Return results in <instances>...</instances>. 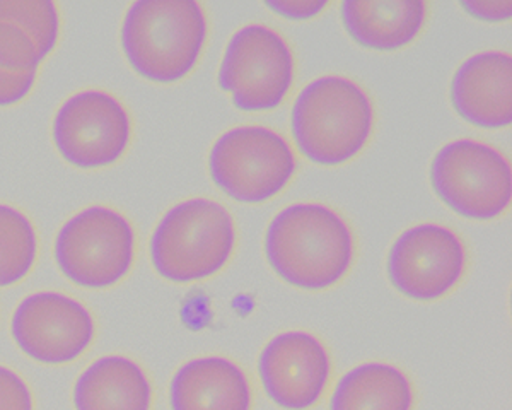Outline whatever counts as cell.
Here are the masks:
<instances>
[{
  "label": "cell",
  "instance_id": "6da1fadb",
  "mask_svg": "<svg viewBox=\"0 0 512 410\" xmlns=\"http://www.w3.org/2000/svg\"><path fill=\"white\" fill-rule=\"evenodd\" d=\"M263 248L275 274L303 291L337 286L355 260L349 221L320 202H297L277 212L268 223Z\"/></svg>",
  "mask_w": 512,
  "mask_h": 410
},
{
  "label": "cell",
  "instance_id": "7a4b0ae2",
  "mask_svg": "<svg viewBox=\"0 0 512 410\" xmlns=\"http://www.w3.org/2000/svg\"><path fill=\"white\" fill-rule=\"evenodd\" d=\"M374 123L371 96L349 77H318L292 103L291 134L297 151L320 166H340L357 158L371 141Z\"/></svg>",
  "mask_w": 512,
  "mask_h": 410
},
{
  "label": "cell",
  "instance_id": "7402d4cb",
  "mask_svg": "<svg viewBox=\"0 0 512 410\" xmlns=\"http://www.w3.org/2000/svg\"><path fill=\"white\" fill-rule=\"evenodd\" d=\"M38 74H9L0 71V108L14 106L28 98Z\"/></svg>",
  "mask_w": 512,
  "mask_h": 410
},
{
  "label": "cell",
  "instance_id": "4fadbf2b",
  "mask_svg": "<svg viewBox=\"0 0 512 410\" xmlns=\"http://www.w3.org/2000/svg\"><path fill=\"white\" fill-rule=\"evenodd\" d=\"M451 105L463 120L480 129H506L512 123L511 53H475L454 72Z\"/></svg>",
  "mask_w": 512,
  "mask_h": 410
},
{
  "label": "cell",
  "instance_id": "44dd1931",
  "mask_svg": "<svg viewBox=\"0 0 512 410\" xmlns=\"http://www.w3.org/2000/svg\"><path fill=\"white\" fill-rule=\"evenodd\" d=\"M0 410H35L30 385L14 369L0 364Z\"/></svg>",
  "mask_w": 512,
  "mask_h": 410
},
{
  "label": "cell",
  "instance_id": "5b68a950",
  "mask_svg": "<svg viewBox=\"0 0 512 410\" xmlns=\"http://www.w3.org/2000/svg\"><path fill=\"white\" fill-rule=\"evenodd\" d=\"M297 168L291 142L265 125L229 129L217 137L209 153L212 182L241 204H263L282 194Z\"/></svg>",
  "mask_w": 512,
  "mask_h": 410
},
{
  "label": "cell",
  "instance_id": "8fae6325",
  "mask_svg": "<svg viewBox=\"0 0 512 410\" xmlns=\"http://www.w3.org/2000/svg\"><path fill=\"white\" fill-rule=\"evenodd\" d=\"M11 335L24 356L47 366H62L88 351L96 337V322L76 298L40 291L16 306Z\"/></svg>",
  "mask_w": 512,
  "mask_h": 410
},
{
  "label": "cell",
  "instance_id": "ba28073f",
  "mask_svg": "<svg viewBox=\"0 0 512 410\" xmlns=\"http://www.w3.org/2000/svg\"><path fill=\"white\" fill-rule=\"evenodd\" d=\"M431 183L437 197L466 219L494 221L511 207V163L487 142L444 144L432 159Z\"/></svg>",
  "mask_w": 512,
  "mask_h": 410
},
{
  "label": "cell",
  "instance_id": "9a60e30c",
  "mask_svg": "<svg viewBox=\"0 0 512 410\" xmlns=\"http://www.w3.org/2000/svg\"><path fill=\"white\" fill-rule=\"evenodd\" d=\"M76 410H152L151 378L125 356L99 358L82 371L72 390Z\"/></svg>",
  "mask_w": 512,
  "mask_h": 410
},
{
  "label": "cell",
  "instance_id": "52a82bcc",
  "mask_svg": "<svg viewBox=\"0 0 512 410\" xmlns=\"http://www.w3.org/2000/svg\"><path fill=\"white\" fill-rule=\"evenodd\" d=\"M296 67L291 45L279 31L246 24L227 41L217 82L241 112H272L291 93Z\"/></svg>",
  "mask_w": 512,
  "mask_h": 410
},
{
  "label": "cell",
  "instance_id": "3957f363",
  "mask_svg": "<svg viewBox=\"0 0 512 410\" xmlns=\"http://www.w3.org/2000/svg\"><path fill=\"white\" fill-rule=\"evenodd\" d=\"M209 36L204 7L193 0H140L128 7L120 41L140 77L173 84L192 74Z\"/></svg>",
  "mask_w": 512,
  "mask_h": 410
},
{
  "label": "cell",
  "instance_id": "603a6c76",
  "mask_svg": "<svg viewBox=\"0 0 512 410\" xmlns=\"http://www.w3.org/2000/svg\"><path fill=\"white\" fill-rule=\"evenodd\" d=\"M265 6L277 12L279 16L292 21H308L320 16L328 7L325 0H309V2H284V0H268Z\"/></svg>",
  "mask_w": 512,
  "mask_h": 410
},
{
  "label": "cell",
  "instance_id": "ffe728a7",
  "mask_svg": "<svg viewBox=\"0 0 512 410\" xmlns=\"http://www.w3.org/2000/svg\"><path fill=\"white\" fill-rule=\"evenodd\" d=\"M40 48L28 33L16 24L0 21V71L9 74H38Z\"/></svg>",
  "mask_w": 512,
  "mask_h": 410
},
{
  "label": "cell",
  "instance_id": "5bb4252c",
  "mask_svg": "<svg viewBox=\"0 0 512 410\" xmlns=\"http://www.w3.org/2000/svg\"><path fill=\"white\" fill-rule=\"evenodd\" d=\"M253 402L245 369L222 356L188 361L169 383L171 410H253Z\"/></svg>",
  "mask_w": 512,
  "mask_h": 410
},
{
  "label": "cell",
  "instance_id": "2e32d148",
  "mask_svg": "<svg viewBox=\"0 0 512 410\" xmlns=\"http://www.w3.org/2000/svg\"><path fill=\"white\" fill-rule=\"evenodd\" d=\"M429 7L422 0L357 2L340 6L345 30L361 47L378 52H395L419 38Z\"/></svg>",
  "mask_w": 512,
  "mask_h": 410
},
{
  "label": "cell",
  "instance_id": "cb8c5ba5",
  "mask_svg": "<svg viewBox=\"0 0 512 410\" xmlns=\"http://www.w3.org/2000/svg\"><path fill=\"white\" fill-rule=\"evenodd\" d=\"M461 7L473 18L489 21V23H501L511 19V2H461Z\"/></svg>",
  "mask_w": 512,
  "mask_h": 410
},
{
  "label": "cell",
  "instance_id": "ac0fdd59",
  "mask_svg": "<svg viewBox=\"0 0 512 410\" xmlns=\"http://www.w3.org/2000/svg\"><path fill=\"white\" fill-rule=\"evenodd\" d=\"M38 246L30 217L11 205L0 204V289L18 284L30 274Z\"/></svg>",
  "mask_w": 512,
  "mask_h": 410
},
{
  "label": "cell",
  "instance_id": "e0dca14e",
  "mask_svg": "<svg viewBox=\"0 0 512 410\" xmlns=\"http://www.w3.org/2000/svg\"><path fill=\"white\" fill-rule=\"evenodd\" d=\"M410 376L390 363H362L333 388L330 410H414Z\"/></svg>",
  "mask_w": 512,
  "mask_h": 410
},
{
  "label": "cell",
  "instance_id": "30bf717a",
  "mask_svg": "<svg viewBox=\"0 0 512 410\" xmlns=\"http://www.w3.org/2000/svg\"><path fill=\"white\" fill-rule=\"evenodd\" d=\"M468 269V248L454 229L422 223L398 236L386 260L390 282L407 298L429 303L453 293Z\"/></svg>",
  "mask_w": 512,
  "mask_h": 410
},
{
  "label": "cell",
  "instance_id": "d6986e66",
  "mask_svg": "<svg viewBox=\"0 0 512 410\" xmlns=\"http://www.w3.org/2000/svg\"><path fill=\"white\" fill-rule=\"evenodd\" d=\"M0 21L16 24L24 33H28L40 48L43 59H47L59 43V9L50 0L0 2Z\"/></svg>",
  "mask_w": 512,
  "mask_h": 410
},
{
  "label": "cell",
  "instance_id": "9c48e42d",
  "mask_svg": "<svg viewBox=\"0 0 512 410\" xmlns=\"http://www.w3.org/2000/svg\"><path fill=\"white\" fill-rule=\"evenodd\" d=\"M132 117L122 101L98 89L72 94L52 122L53 144L67 163L81 170L113 166L132 142Z\"/></svg>",
  "mask_w": 512,
  "mask_h": 410
},
{
  "label": "cell",
  "instance_id": "277c9868",
  "mask_svg": "<svg viewBox=\"0 0 512 410\" xmlns=\"http://www.w3.org/2000/svg\"><path fill=\"white\" fill-rule=\"evenodd\" d=\"M238 245L234 217L216 200L195 197L173 205L152 231L149 257L159 276L192 284L219 274Z\"/></svg>",
  "mask_w": 512,
  "mask_h": 410
},
{
  "label": "cell",
  "instance_id": "7c38bea8",
  "mask_svg": "<svg viewBox=\"0 0 512 410\" xmlns=\"http://www.w3.org/2000/svg\"><path fill=\"white\" fill-rule=\"evenodd\" d=\"M258 376L268 399L286 410H309L330 387L333 361L325 342L306 330L268 340L258 356Z\"/></svg>",
  "mask_w": 512,
  "mask_h": 410
},
{
  "label": "cell",
  "instance_id": "8992f818",
  "mask_svg": "<svg viewBox=\"0 0 512 410\" xmlns=\"http://www.w3.org/2000/svg\"><path fill=\"white\" fill-rule=\"evenodd\" d=\"M137 236L122 212L91 205L65 221L53 241L62 276L84 289H108L130 274Z\"/></svg>",
  "mask_w": 512,
  "mask_h": 410
}]
</instances>
